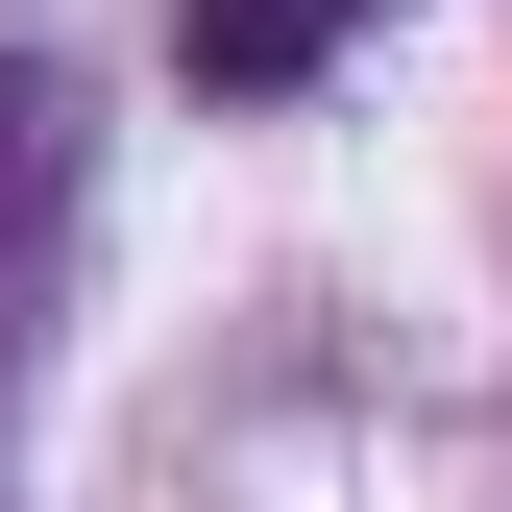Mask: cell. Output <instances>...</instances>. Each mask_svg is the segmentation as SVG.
<instances>
[{
  "label": "cell",
  "mask_w": 512,
  "mask_h": 512,
  "mask_svg": "<svg viewBox=\"0 0 512 512\" xmlns=\"http://www.w3.org/2000/svg\"><path fill=\"white\" fill-rule=\"evenodd\" d=\"M342 25H366V0H196L171 49H196V98H293V74H317Z\"/></svg>",
  "instance_id": "cell-1"
}]
</instances>
